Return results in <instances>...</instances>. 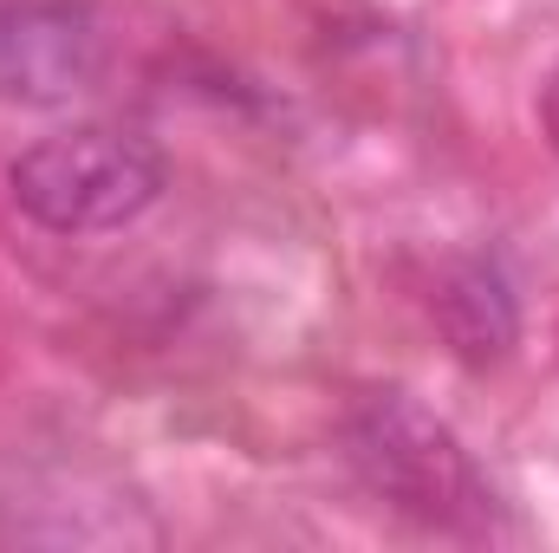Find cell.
<instances>
[{
	"label": "cell",
	"instance_id": "2",
	"mask_svg": "<svg viewBox=\"0 0 559 553\" xmlns=\"http://www.w3.org/2000/svg\"><path fill=\"white\" fill-rule=\"evenodd\" d=\"M169 189V156L131 125H72L7 163L13 209L46 235H111Z\"/></svg>",
	"mask_w": 559,
	"mask_h": 553
},
{
	"label": "cell",
	"instance_id": "5",
	"mask_svg": "<svg viewBox=\"0 0 559 553\" xmlns=\"http://www.w3.org/2000/svg\"><path fill=\"white\" fill-rule=\"evenodd\" d=\"M540 131H547V143H554V156H559V66L540 85Z\"/></svg>",
	"mask_w": 559,
	"mask_h": 553
},
{
	"label": "cell",
	"instance_id": "3",
	"mask_svg": "<svg viewBox=\"0 0 559 553\" xmlns=\"http://www.w3.org/2000/svg\"><path fill=\"white\" fill-rule=\"evenodd\" d=\"M111 72V20L98 0H0V105L59 111Z\"/></svg>",
	"mask_w": 559,
	"mask_h": 553
},
{
	"label": "cell",
	"instance_id": "1",
	"mask_svg": "<svg viewBox=\"0 0 559 553\" xmlns=\"http://www.w3.org/2000/svg\"><path fill=\"white\" fill-rule=\"evenodd\" d=\"M345 462L365 482V495L404 515L411 528L481 541L501 521V502L475 469L468 443L411 391L358 398V411L345 416Z\"/></svg>",
	"mask_w": 559,
	"mask_h": 553
},
{
	"label": "cell",
	"instance_id": "4",
	"mask_svg": "<svg viewBox=\"0 0 559 553\" xmlns=\"http://www.w3.org/2000/svg\"><path fill=\"white\" fill-rule=\"evenodd\" d=\"M429 313H436V332L449 339V352L468 365V372H488L514 352L521 339V293L508 268L495 255H462L436 274L429 293Z\"/></svg>",
	"mask_w": 559,
	"mask_h": 553
}]
</instances>
